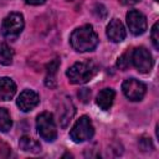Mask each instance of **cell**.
<instances>
[{
	"mask_svg": "<svg viewBox=\"0 0 159 159\" xmlns=\"http://www.w3.org/2000/svg\"><path fill=\"white\" fill-rule=\"evenodd\" d=\"M97 72V66L93 62H77L73 66H71L66 76L68 77V81L73 84H83L88 82Z\"/></svg>",
	"mask_w": 159,
	"mask_h": 159,
	"instance_id": "obj_2",
	"label": "cell"
},
{
	"mask_svg": "<svg viewBox=\"0 0 159 159\" xmlns=\"http://www.w3.org/2000/svg\"><path fill=\"white\" fill-rule=\"evenodd\" d=\"M24 29V17L19 12L7 15L1 25V35L9 40H15Z\"/></svg>",
	"mask_w": 159,
	"mask_h": 159,
	"instance_id": "obj_4",
	"label": "cell"
},
{
	"mask_svg": "<svg viewBox=\"0 0 159 159\" xmlns=\"http://www.w3.org/2000/svg\"><path fill=\"white\" fill-rule=\"evenodd\" d=\"M71 46L78 52H87L96 48L98 45V36L91 25H84L76 29L70 37Z\"/></svg>",
	"mask_w": 159,
	"mask_h": 159,
	"instance_id": "obj_1",
	"label": "cell"
},
{
	"mask_svg": "<svg viewBox=\"0 0 159 159\" xmlns=\"http://www.w3.org/2000/svg\"><path fill=\"white\" fill-rule=\"evenodd\" d=\"M27 4H30V5H41V4H43L46 0H25Z\"/></svg>",
	"mask_w": 159,
	"mask_h": 159,
	"instance_id": "obj_23",
	"label": "cell"
},
{
	"mask_svg": "<svg viewBox=\"0 0 159 159\" xmlns=\"http://www.w3.org/2000/svg\"><path fill=\"white\" fill-rule=\"evenodd\" d=\"M75 114V107L72 104V102L66 98L65 102H62L61 104V109H58V116H60V123L62 127H66L67 123L71 120V118Z\"/></svg>",
	"mask_w": 159,
	"mask_h": 159,
	"instance_id": "obj_13",
	"label": "cell"
},
{
	"mask_svg": "<svg viewBox=\"0 0 159 159\" xmlns=\"http://www.w3.org/2000/svg\"><path fill=\"white\" fill-rule=\"evenodd\" d=\"M122 89L128 99L140 101L147 92V86L135 78H127L122 84Z\"/></svg>",
	"mask_w": 159,
	"mask_h": 159,
	"instance_id": "obj_7",
	"label": "cell"
},
{
	"mask_svg": "<svg viewBox=\"0 0 159 159\" xmlns=\"http://www.w3.org/2000/svg\"><path fill=\"white\" fill-rule=\"evenodd\" d=\"M127 24H128L129 31L135 36L144 34L145 30H147V19L138 10L128 11V14H127Z\"/></svg>",
	"mask_w": 159,
	"mask_h": 159,
	"instance_id": "obj_8",
	"label": "cell"
},
{
	"mask_svg": "<svg viewBox=\"0 0 159 159\" xmlns=\"http://www.w3.org/2000/svg\"><path fill=\"white\" fill-rule=\"evenodd\" d=\"M150 36H152V41H153L154 47L158 50V48H159V30H158V22H155V24L153 25Z\"/></svg>",
	"mask_w": 159,
	"mask_h": 159,
	"instance_id": "obj_19",
	"label": "cell"
},
{
	"mask_svg": "<svg viewBox=\"0 0 159 159\" xmlns=\"http://www.w3.org/2000/svg\"><path fill=\"white\" fill-rule=\"evenodd\" d=\"M60 66V60L58 58H55L53 61H51L48 65H47V76H46V86L47 87H55L56 86V82H55V75L57 72V68Z\"/></svg>",
	"mask_w": 159,
	"mask_h": 159,
	"instance_id": "obj_15",
	"label": "cell"
},
{
	"mask_svg": "<svg viewBox=\"0 0 159 159\" xmlns=\"http://www.w3.org/2000/svg\"><path fill=\"white\" fill-rule=\"evenodd\" d=\"M40 102L39 94L31 89H25L20 93V96L17 97V107L22 111V112H30L32 111Z\"/></svg>",
	"mask_w": 159,
	"mask_h": 159,
	"instance_id": "obj_9",
	"label": "cell"
},
{
	"mask_svg": "<svg viewBox=\"0 0 159 159\" xmlns=\"http://www.w3.org/2000/svg\"><path fill=\"white\" fill-rule=\"evenodd\" d=\"M114 97H116V92L112 88H104V89H102L98 93L97 99H96V103H97V106L101 109L108 111L112 107V104H113Z\"/></svg>",
	"mask_w": 159,
	"mask_h": 159,
	"instance_id": "obj_12",
	"label": "cell"
},
{
	"mask_svg": "<svg viewBox=\"0 0 159 159\" xmlns=\"http://www.w3.org/2000/svg\"><path fill=\"white\" fill-rule=\"evenodd\" d=\"M130 61H132V53L129 52H125L123 53L119 58H118V62H117V66L120 68V70H127L130 65Z\"/></svg>",
	"mask_w": 159,
	"mask_h": 159,
	"instance_id": "obj_18",
	"label": "cell"
},
{
	"mask_svg": "<svg viewBox=\"0 0 159 159\" xmlns=\"http://www.w3.org/2000/svg\"><path fill=\"white\" fill-rule=\"evenodd\" d=\"M70 1H71V0H70Z\"/></svg>",
	"mask_w": 159,
	"mask_h": 159,
	"instance_id": "obj_25",
	"label": "cell"
},
{
	"mask_svg": "<svg viewBox=\"0 0 159 159\" xmlns=\"http://www.w3.org/2000/svg\"><path fill=\"white\" fill-rule=\"evenodd\" d=\"M132 62L134 67L142 73H148L153 67L152 55L145 47H137L132 52Z\"/></svg>",
	"mask_w": 159,
	"mask_h": 159,
	"instance_id": "obj_6",
	"label": "cell"
},
{
	"mask_svg": "<svg viewBox=\"0 0 159 159\" xmlns=\"http://www.w3.org/2000/svg\"><path fill=\"white\" fill-rule=\"evenodd\" d=\"M14 51L6 43H0V65L9 66L12 63Z\"/></svg>",
	"mask_w": 159,
	"mask_h": 159,
	"instance_id": "obj_16",
	"label": "cell"
},
{
	"mask_svg": "<svg viewBox=\"0 0 159 159\" xmlns=\"http://www.w3.org/2000/svg\"><path fill=\"white\" fill-rule=\"evenodd\" d=\"M11 125H12V120L9 112L5 108H0V132L10 130Z\"/></svg>",
	"mask_w": 159,
	"mask_h": 159,
	"instance_id": "obj_17",
	"label": "cell"
},
{
	"mask_svg": "<svg viewBox=\"0 0 159 159\" xmlns=\"http://www.w3.org/2000/svg\"><path fill=\"white\" fill-rule=\"evenodd\" d=\"M155 1H159V0H155Z\"/></svg>",
	"mask_w": 159,
	"mask_h": 159,
	"instance_id": "obj_24",
	"label": "cell"
},
{
	"mask_svg": "<svg viewBox=\"0 0 159 159\" xmlns=\"http://www.w3.org/2000/svg\"><path fill=\"white\" fill-rule=\"evenodd\" d=\"M16 92V84L15 82L9 77H1L0 78V99L1 101H9L15 96Z\"/></svg>",
	"mask_w": 159,
	"mask_h": 159,
	"instance_id": "obj_11",
	"label": "cell"
},
{
	"mask_svg": "<svg viewBox=\"0 0 159 159\" xmlns=\"http://www.w3.org/2000/svg\"><path fill=\"white\" fill-rule=\"evenodd\" d=\"M139 1L140 0H119V2L123 4V5H134V4L139 2Z\"/></svg>",
	"mask_w": 159,
	"mask_h": 159,
	"instance_id": "obj_22",
	"label": "cell"
},
{
	"mask_svg": "<svg viewBox=\"0 0 159 159\" xmlns=\"http://www.w3.org/2000/svg\"><path fill=\"white\" fill-rule=\"evenodd\" d=\"M36 128L40 137L46 142H53L57 137V129L53 120V116L50 112H43L37 117Z\"/></svg>",
	"mask_w": 159,
	"mask_h": 159,
	"instance_id": "obj_5",
	"label": "cell"
},
{
	"mask_svg": "<svg viewBox=\"0 0 159 159\" xmlns=\"http://www.w3.org/2000/svg\"><path fill=\"white\" fill-rule=\"evenodd\" d=\"M93 134H94V128H93V124H92L89 117H87V116L80 117V119L75 123V125L72 127V129L70 132L71 139L76 143L86 142V140L91 139L93 137Z\"/></svg>",
	"mask_w": 159,
	"mask_h": 159,
	"instance_id": "obj_3",
	"label": "cell"
},
{
	"mask_svg": "<svg viewBox=\"0 0 159 159\" xmlns=\"http://www.w3.org/2000/svg\"><path fill=\"white\" fill-rule=\"evenodd\" d=\"M107 36L112 42H120L125 37V29L118 19L111 20L107 26Z\"/></svg>",
	"mask_w": 159,
	"mask_h": 159,
	"instance_id": "obj_10",
	"label": "cell"
},
{
	"mask_svg": "<svg viewBox=\"0 0 159 159\" xmlns=\"http://www.w3.org/2000/svg\"><path fill=\"white\" fill-rule=\"evenodd\" d=\"M139 147L142 148V150H152L153 149V144H152L150 139H148V138H142Z\"/></svg>",
	"mask_w": 159,
	"mask_h": 159,
	"instance_id": "obj_21",
	"label": "cell"
},
{
	"mask_svg": "<svg viewBox=\"0 0 159 159\" xmlns=\"http://www.w3.org/2000/svg\"><path fill=\"white\" fill-rule=\"evenodd\" d=\"M19 147H20L21 150L34 153V154H37V153L41 152V144L36 139H34L31 137H27V135H24V137L20 138Z\"/></svg>",
	"mask_w": 159,
	"mask_h": 159,
	"instance_id": "obj_14",
	"label": "cell"
},
{
	"mask_svg": "<svg viewBox=\"0 0 159 159\" xmlns=\"http://www.w3.org/2000/svg\"><path fill=\"white\" fill-rule=\"evenodd\" d=\"M78 97H80V99L82 102L86 103V102H88V99L91 97V91L88 88H82V89L78 91Z\"/></svg>",
	"mask_w": 159,
	"mask_h": 159,
	"instance_id": "obj_20",
	"label": "cell"
}]
</instances>
